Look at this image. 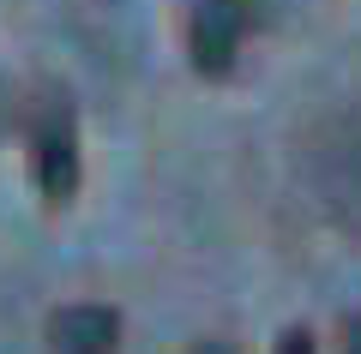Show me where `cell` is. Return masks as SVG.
Returning <instances> with one entry per match:
<instances>
[{"mask_svg": "<svg viewBox=\"0 0 361 354\" xmlns=\"http://www.w3.org/2000/svg\"><path fill=\"white\" fill-rule=\"evenodd\" d=\"M30 168H37V187L49 204H66L78 192V127L66 96H49L37 108V127H30Z\"/></svg>", "mask_w": 361, "mask_h": 354, "instance_id": "6da1fadb", "label": "cell"}, {"mask_svg": "<svg viewBox=\"0 0 361 354\" xmlns=\"http://www.w3.org/2000/svg\"><path fill=\"white\" fill-rule=\"evenodd\" d=\"M343 354H361V312L343 318Z\"/></svg>", "mask_w": 361, "mask_h": 354, "instance_id": "5b68a950", "label": "cell"}, {"mask_svg": "<svg viewBox=\"0 0 361 354\" xmlns=\"http://www.w3.org/2000/svg\"><path fill=\"white\" fill-rule=\"evenodd\" d=\"M49 342L61 354H115L121 342V318L97 301H78V306H61L49 318Z\"/></svg>", "mask_w": 361, "mask_h": 354, "instance_id": "3957f363", "label": "cell"}, {"mask_svg": "<svg viewBox=\"0 0 361 354\" xmlns=\"http://www.w3.org/2000/svg\"><path fill=\"white\" fill-rule=\"evenodd\" d=\"M277 354H319V348H313V330H283V336H277Z\"/></svg>", "mask_w": 361, "mask_h": 354, "instance_id": "277c9868", "label": "cell"}, {"mask_svg": "<svg viewBox=\"0 0 361 354\" xmlns=\"http://www.w3.org/2000/svg\"><path fill=\"white\" fill-rule=\"evenodd\" d=\"M241 6H259V13H277V6H289V0H241Z\"/></svg>", "mask_w": 361, "mask_h": 354, "instance_id": "52a82bcc", "label": "cell"}, {"mask_svg": "<svg viewBox=\"0 0 361 354\" xmlns=\"http://www.w3.org/2000/svg\"><path fill=\"white\" fill-rule=\"evenodd\" d=\"M193 354H235V348H229V342H199Z\"/></svg>", "mask_w": 361, "mask_h": 354, "instance_id": "8992f818", "label": "cell"}, {"mask_svg": "<svg viewBox=\"0 0 361 354\" xmlns=\"http://www.w3.org/2000/svg\"><path fill=\"white\" fill-rule=\"evenodd\" d=\"M247 42V6L241 0H199L193 25H187V49H193V66L205 78H229L235 61H241Z\"/></svg>", "mask_w": 361, "mask_h": 354, "instance_id": "7a4b0ae2", "label": "cell"}]
</instances>
